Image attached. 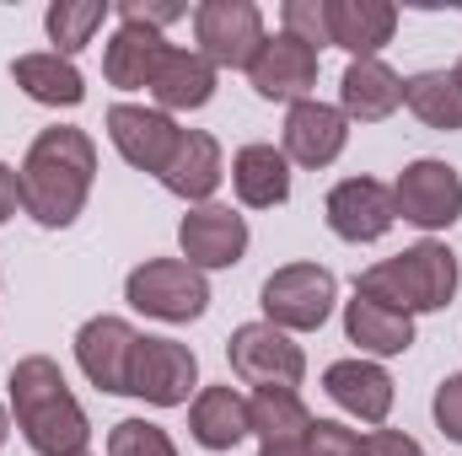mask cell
Returning a JSON list of instances; mask_svg holds the SVG:
<instances>
[{
	"mask_svg": "<svg viewBox=\"0 0 462 456\" xmlns=\"http://www.w3.org/2000/svg\"><path fill=\"white\" fill-rule=\"evenodd\" d=\"M221 145H216V134H205V129H183V140H178V150H172V161H167V172H162V183H167V194H178V199H189V205H205L216 188H221Z\"/></svg>",
	"mask_w": 462,
	"mask_h": 456,
	"instance_id": "19",
	"label": "cell"
},
{
	"mask_svg": "<svg viewBox=\"0 0 462 456\" xmlns=\"http://www.w3.org/2000/svg\"><path fill=\"white\" fill-rule=\"evenodd\" d=\"M436 424H441V435L452 441V446H462V370L457 376H447L441 387H436Z\"/></svg>",
	"mask_w": 462,
	"mask_h": 456,
	"instance_id": "33",
	"label": "cell"
},
{
	"mask_svg": "<svg viewBox=\"0 0 462 456\" xmlns=\"http://www.w3.org/2000/svg\"><path fill=\"white\" fill-rule=\"evenodd\" d=\"M189 435L205 446V451H231L242 446L253 430H247V397H236L231 387H205L189 408Z\"/></svg>",
	"mask_w": 462,
	"mask_h": 456,
	"instance_id": "24",
	"label": "cell"
},
{
	"mask_svg": "<svg viewBox=\"0 0 462 456\" xmlns=\"http://www.w3.org/2000/svg\"><path fill=\"white\" fill-rule=\"evenodd\" d=\"M393 205H398V215H403L409 226L447 231L462 215V178H457V167L430 161V156H425V161H409V167L398 172V183H393Z\"/></svg>",
	"mask_w": 462,
	"mask_h": 456,
	"instance_id": "8",
	"label": "cell"
},
{
	"mask_svg": "<svg viewBox=\"0 0 462 456\" xmlns=\"http://www.w3.org/2000/svg\"><path fill=\"white\" fill-rule=\"evenodd\" d=\"M323 392L365 424H382L393 414V376L371 360H334L323 370Z\"/></svg>",
	"mask_w": 462,
	"mask_h": 456,
	"instance_id": "16",
	"label": "cell"
},
{
	"mask_svg": "<svg viewBox=\"0 0 462 456\" xmlns=\"http://www.w3.org/2000/svg\"><path fill=\"white\" fill-rule=\"evenodd\" d=\"M16 205H22V183H16V172L0 161V226L16 215Z\"/></svg>",
	"mask_w": 462,
	"mask_h": 456,
	"instance_id": "35",
	"label": "cell"
},
{
	"mask_svg": "<svg viewBox=\"0 0 462 456\" xmlns=\"http://www.w3.org/2000/svg\"><path fill=\"white\" fill-rule=\"evenodd\" d=\"M199 387V360L194 349L178 339H140L129 360V397H145L156 408H178L189 403V392Z\"/></svg>",
	"mask_w": 462,
	"mask_h": 456,
	"instance_id": "9",
	"label": "cell"
},
{
	"mask_svg": "<svg viewBox=\"0 0 462 456\" xmlns=\"http://www.w3.org/2000/svg\"><path fill=\"white\" fill-rule=\"evenodd\" d=\"M247 430H253L263 446H301L307 430H312V408L301 403V392L258 387V392L247 397Z\"/></svg>",
	"mask_w": 462,
	"mask_h": 456,
	"instance_id": "23",
	"label": "cell"
},
{
	"mask_svg": "<svg viewBox=\"0 0 462 456\" xmlns=\"http://www.w3.org/2000/svg\"><path fill=\"white\" fill-rule=\"evenodd\" d=\"M345 140H349L345 108H328V103H318V97L296 103L291 118H285V161H296V167H312V172H318V167L339 161Z\"/></svg>",
	"mask_w": 462,
	"mask_h": 456,
	"instance_id": "15",
	"label": "cell"
},
{
	"mask_svg": "<svg viewBox=\"0 0 462 456\" xmlns=\"http://www.w3.org/2000/svg\"><path fill=\"white\" fill-rule=\"evenodd\" d=\"M355 290L371 296V301H382V306H393V312H403V317H414V312H441V306H452V296H457V252L441 247V242H414V247H403L398 258L371 263V269L355 279Z\"/></svg>",
	"mask_w": 462,
	"mask_h": 456,
	"instance_id": "3",
	"label": "cell"
},
{
	"mask_svg": "<svg viewBox=\"0 0 462 456\" xmlns=\"http://www.w3.org/2000/svg\"><path fill=\"white\" fill-rule=\"evenodd\" d=\"M11 81H16L32 103H43V108H76V103L87 97L81 70H76L70 59H60L54 49H49V54H22V59L11 65Z\"/></svg>",
	"mask_w": 462,
	"mask_h": 456,
	"instance_id": "25",
	"label": "cell"
},
{
	"mask_svg": "<svg viewBox=\"0 0 462 456\" xmlns=\"http://www.w3.org/2000/svg\"><path fill=\"white\" fill-rule=\"evenodd\" d=\"M151 97L162 103V114H189V108H205L216 97V65L199 54V49H167L156 81H151Z\"/></svg>",
	"mask_w": 462,
	"mask_h": 456,
	"instance_id": "20",
	"label": "cell"
},
{
	"mask_svg": "<svg viewBox=\"0 0 462 456\" xmlns=\"http://www.w3.org/2000/svg\"><path fill=\"white\" fill-rule=\"evenodd\" d=\"M108 134H114L118 156L134 172H156V178L167 172V161H172V150L183 140V129L162 108H140V103H114L108 108Z\"/></svg>",
	"mask_w": 462,
	"mask_h": 456,
	"instance_id": "11",
	"label": "cell"
},
{
	"mask_svg": "<svg viewBox=\"0 0 462 456\" xmlns=\"http://www.w3.org/2000/svg\"><path fill=\"white\" fill-rule=\"evenodd\" d=\"M345 333L365 354H403L414 343V317H403V312H393V306L355 290V301L345 306Z\"/></svg>",
	"mask_w": 462,
	"mask_h": 456,
	"instance_id": "26",
	"label": "cell"
},
{
	"mask_svg": "<svg viewBox=\"0 0 462 456\" xmlns=\"http://www.w3.org/2000/svg\"><path fill=\"white\" fill-rule=\"evenodd\" d=\"M285 32L301 38L307 49H323L328 43V0H285Z\"/></svg>",
	"mask_w": 462,
	"mask_h": 456,
	"instance_id": "30",
	"label": "cell"
},
{
	"mask_svg": "<svg viewBox=\"0 0 462 456\" xmlns=\"http://www.w3.org/2000/svg\"><path fill=\"white\" fill-rule=\"evenodd\" d=\"M194 38L216 70H247L269 32H263V11L253 0H205L194 11Z\"/></svg>",
	"mask_w": 462,
	"mask_h": 456,
	"instance_id": "6",
	"label": "cell"
},
{
	"mask_svg": "<svg viewBox=\"0 0 462 456\" xmlns=\"http://www.w3.org/2000/svg\"><path fill=\"white\" fill-rule=\"evenodd\" d=\"M134 343H140V333H134L124 317H92V323L76 333V360H81L87 381L103 387V392H129Z\"/></svg>",
	"mask_w": 462,
	"mask_h": 456,
	"instance_id": "14",
	"label": "cell"
},
{
	"mask_svg": "<svg viewBox=\"0 0 462 456\" xmlns=\"http://www.w3.org/2000/svg\"><path fill=\"white\" fill-rule=\"evenodd\" d=\"M258 456H307V441L301 446H258Z\"/></svg>",
	"mask_w": 462,
	"mask_h": 456,
	"instance_id": "36",
	"label": "cell"
},
{
	"mask_svg": "<svg viewBox=\"0 0 462 456\" xmlns=\"http://www.w3.org/2000/svg\"><path fill=\"white\" fill-rule=\"evenodd\" d=\"M398 11L387 0H328V43L349 49L355 59H376V49L393 43Z\"/></svg>",
	"mask_w": 462,
	"mask_h": 456,
	"instance_id": "17",
	"label": "cell"
},
{
	"mask_svg": "<svg viewBox=\"0 0 462 456\" xmlns=\"http://www.w3.org/2000/svg\"><path fill=\"white\" fill-rule=\"evenodd\" d=\"M108 456H178V446L151 419H118L114 435H108Z\"/></svg>",
	"mask_w": 462,
	"mask_h": 456,
	"instance_id": "29",
	"label": "cell"
},
{
	"mask_svg": "<svg viewBox=\"0 0 462 456\" xmlns=\"http://www.w3.org/2000/svg\"><path fill=\"white\" fill-rule=\"evenodd\" d=\"M307 456H365V435L339 419H312L307 430Z\"/></svg>",
	"mask_w": 462,
	"mask_h": 456,
	"instance_id": "31",
	"label": "cell"
},
{
	"mask_svg": "<svg viewBox=\"0 0 462 456\" xmlns=\"http://www.w3.org/2000/svg\"><path fill=\"white\" fill-rule=\"evenodd\" d=\"M167 49H172V43H167L162 32L124 22L114 38H108V54H103V76H108V87H124V92H140V87H145V92H151V81H156Z\"/></svg>",
	"mask_w": 462,
	"mask_h": 456,
	"instance_id": "18",
	"label": "cell"
},
{
	"mask_svg": "<svg viewBox=\"0 0 462 456\" xmlns=\"http://www.w3.org/2000/svg\"><path fill=\"white\" fill-rule=\"evenodd\" d=\"M323 215H328L334 236H345V242H376V236L393 231L398 205H393V188L387 183H376V178H345L328 194Z\"/></svg>",
	"mask_w": 462,
	"mask_h": 456,
	"instance_id": "12",
	"label": "cell"
},
{
	"mask_svg": "<svg viewBox=\"0 0 462 456\" xmlns=\"http://www.w3.org/2000/svg\"><path fill=\"white\" fill-rule=\"evenodd\" d=\"M339 103H345V118L382 123V118L398 114V103H403V76L387 70L382 59H349L345 81H339Z\"/></svg>",
	"mask_w": 462,
	"mask_h": 456,
	"instance_id": "21",
	"label": "cell"
},
{
	"mask_svg": "<svg viewBox=\"0 0 462 456\" xmlns=\"http://www.w3.org/2000/svg\"><path fill=\"white\" fill-rule=\"evenodd\" d=\"M92 178H97V145H92V134L70 129V123H54V129H43L27 145V156L16 167L22 210L49 231L76 226V215L87 210Z\"/></svg>",
	"mask_w": 462,
	"mask_h": 456,
	"instance_id": "1",
	"label": "cell"
},
{
	"mask_svg": "<svg viewBox=\"0 0 462 456\" xmlns=\"http://www.w3.org/2000/svg\"><path fill=\"white\" fill-rule=\"evenodd\" d=\"M5 435H11V414L0 408V446H5Z\"/></svg>",
	"mask_w": 462,
	"mask_h": 456,
	"instance_id": "37",
	"label": "cell"
},
{
	"mask_svg": "<svg viewBox=\"0 0 462 456\" xmlns=\"http://www.w3.org/2000/svg\"><path fill=\"white\" fill-rule=\"evenodd\" d=\"M452 76H457V87H462V59H457V70H452Z\"/></svg>",
	"mask_w": 462,
	"mask_h": 456,
	"instance_id": "38",
	"label": "cell"
},
{
	"mask_svg": "<svg viewBox=\"0 0 462 456\" xmlns=\"http://www.w3.org/2000/svg\"><path fill=\"white\" fill-rule=\"evenodd\" d=\"M226 360L247 387H285V392H296L301 376H307L301 343H291V333H280L274 323H242L226 339Z\"/></svg>",
	"mask_w": 462,
	"mask_h": 456,
	"instance_id": "7",
	"label": "cell"
},
{
	"mask_svg": "<svg viewBox=\"0 0 462 456\" xmlns=\"http://www.w3.org/2000/svg\"><path fill=\"white\" fill-rule=\"evenodd\" d=\"M178 242H183V263H194L199 274L205 269H231L247 252V221L226 205H199V210L183 215Z\"/></svg>",
	"mask_w": 462,
	"mask_h": 456,
	"instance_id": "13",
	"label": "cell"
},
{
	"mask_svg": "<svg viewBox=\"0 0 462 456\" xmlns=\"http://www.w3.org/2000/svg\"><path fill=\"white\" fill-rule=\"evenodd\" d=\"M11 414H16V430L27 435V446L38 456H81L87 451V414L65 381V370L49 360V354H27L16 360L11 370Z\"/></svg>",
	"mask_w": 462,
	"mask_h": 456,
	"instance_id": "2",
	"label": "cell"
},
{
	"mask_svg": "<svg viewBox=\"0 0 462 456\" xmlns=\"http://www.w3.org/2000/svg\"><path fill=\"white\" fill-rule=\"evenodd\" d=\"M124 301L156 323H194L210 306V285L194 263L183 258H145L129 279H124Z\"/></svg>",
	"mask_w": 462,
	"mask_h": 456,
	"instance_id": "4",
	"label": "cell"
},
{
	"mask_svg": "<svg viewBox=\"0 0 462 456\" xmlns=\"http://www.w3.org/2000/svg\"><path fill=\"white\" fill-rule=\"evenodd\" d=\"M81 456H87V451H81Z\"/></svg>",
	"mask_w": 462,
	"mask_h": 456,
	"instance_id": "39",
	"label": "cell"
},
{
	"mask_svg": "<svg viewBox=\"0 0 462 456\" xmlns=\"http://www.w3.org/2000/svg\"><path fill=\"white\" fill-rule=\"evenodd\" d=\"M118 16H124V22H134V27L162 32L167 22L189 16V5H183V0H124V5H118Z\"/></svg>",
	"mask_w": 462,
	"mask_h": 456,
	"instance_id": "32",
	"label": "cell"
},
{
	"mask_svg": "<svg viewBox=\"0 0 462 456\" xmlns=\"http://www.w3.org/2000/svg\"><path fill=\"white\" fill-rule=\"evenodd\" d=\"M231 183L247 210H274L291 199V161L274 145H242L231 156Z\"/></svg>",
	"mask_w": 462,
	"mask_h": 456,
	"instance_id": "22",
	"label": "cell"
},
{
	"mask_svg": "<svg viewBox=\"0 0 462 456\" xmlns=\"http://www.w3.org/2000/svg\"><path fill=\"white\" fill-rule=\"evenodd\" d=\"M403 103L414 108L420 123H430L441 134L462 129V87L452 70H420V76H409L403 81Z\"/></svg>",
	"mask_w": 462,
	"mask_h": 456,
	"instance_id": "27",
	"label": "cell"
},
{
	"mask_svg": "<svg viewBox=\"0 0 462 456\" xmlns=\"http://www.w3.org/2000/svg\"><path fill=\"white\" fill-rule=\"evenodd\" d=\"M334 296H339V285L323 263H285L263 279L258 301H263V323H274L280 333H312L328 323Z\"/></svg>",
	"mask_w": 462,
	"mask_h": 456,
	"instance_id": "5",
	"label": "cell"
},
{
	"mask_svg": "<svg viewBox=\"0 0 462 456\" xmlns=\"http://www.w3.org/2000/svg\"><path fill=\"white\" fill-rule=\"evenodd\" d=\"M43 22H49L54 54L70 59V54H81V49L97 38V27L108 22V0H54Z\"/></svg>",
	"mask_w": 462,
	"mask_h": 456,
	"instance_id": "28",
	"label": "cell"
},
{
	"mask_svg": "<svg viewBox=\"0 0 462 456\" xmlns=\"http://www.w3.org/2000/svg\"><path fill=\"white\" fill-rule=\"evenodd\" d=\"M365 456H425V451H420V441L403 435V430H371V435H365Z\"/></svg>",
	"mask_w": 462,
	"mask_h": 456,
	"instance_id": "34",
	"label": "cell"
},
{
	"mask_svg": "<svg viewBox=\"0 0 462 456\" xmlns=\"http://www.w3.org/2000/svg\"><path fill=\"white\" fill-rule=\"evenodd\" d=\"M247 76H253V92H258V97L296 108V103H307V92L318 87V49H307V43L291 38V32H274V38H263V49L253 54Z\"/></svg>",
	"mask_w": 462,
	"mask_h": 456,
	"instance_id": "10",
	"label": "cell"
}]
</instances>
